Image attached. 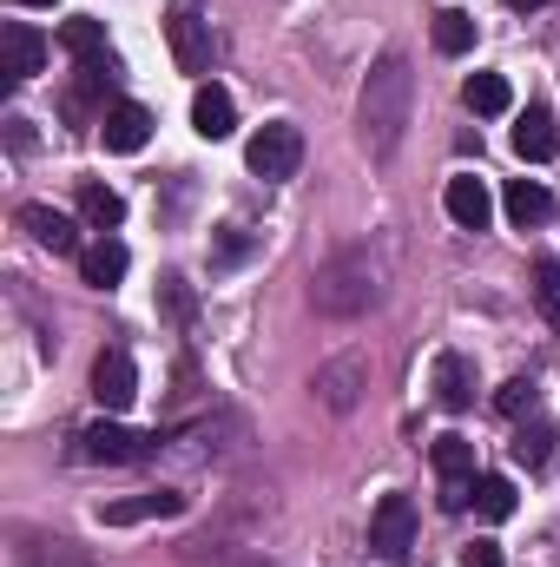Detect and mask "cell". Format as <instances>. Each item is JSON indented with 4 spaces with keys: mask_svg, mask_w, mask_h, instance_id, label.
<instances>
[{
    "mask_svg": "<svg viewBox=\"0 0 560 567\" xmlns=\"http://www.w3.org/2000/svg\"><path fill=\"white\" fill-rule=\"evenodd\" d=\"M508 218L528 231V225H548L554 218V198H548V185H535V178H515L508 185Z\"/></svg>",
    "mask_w": 560,
    "mask_h": 567,
    "instance_id": "21",
    "label": "cell"
},
{
    "mask_svg": "<svg viewBox=\"0 0 560 567\" xmlns=\"http://www.w3.org/2000/svg\"><path fill=\"white\" fill-rule=\"evenodd\" d=\"M508 449H515V462H521V468H548V462H554V429H548V423H528L515 442H508Z\"/></svg>",
    "mask_w": 560,
    "mask_h": 567,
    "instance_id": "26",
    "label": "cell"
},
{
    "mask_svg": "<svg viewBox=\"0 0 560 567\" xmlns=\"http://www.w3.org/2000/svg\"><path fill=\"white\" fill-rule=\"evenodd\" d=\"M535 403H541V390H535V377H515V383H501V396H495V410L501 416H535Z\"/></svg>",
    "mask_w": 560,
    "mask_h": 567,
    "instance_id": "27",
    "label": "cell"
},
{
    "mask_svg": "<svg viewBox=\"0 0 560 567\" xmlns=\"http://www.w3.org/2000/svg\"><path fill=\"white\" fill-rule=\"evenodd\" d=\"M535 303H541L548 323H560V258H541L535 265Z\"/></svg>",
    "mask_w": 560,
    "mask_h": 567,
    "instance_id": "28",
    "label": "cell"
},
{
    "mask_svg": "<svg viewBox=\"0 0 560 567\" xmlns=\"http://www.w3.org/2000/svg\"><path fill=\"white\" fill-rule=\"evenodd\" d=\"M80 218H86L100 238H113V231L126 225V198H120L113 185H80Z\"/></svg>",
    "mask_w": 560,
    "mask_h": 567,
    "instance_id": "19",
    "label": "cell"
},
{
    "mask_svg": "<svg viewBox=\"0 0 560 567\" xmlns=\"http://www.w3.org/2000/svg\"><path fill=\"white\" fill-rule=\"evenodd\" d=\"M462 106H468V113H481V120H495V113H508V106H515V93H508V80H501V73H475V80H462Z\"/></svg>",
    "mask_w": 560,
    "mask_h": 567,
    "instance_id": "20",
    "label": "cell"
},
{
    "mask_svg": "<svg viewBox=\"0 0 560 567\" xmlns=\"http://www.w3.org/2000/svg\"><path fill=\"white\" fill-rule=\"evenodd\" d=\"M172 435H158V429H126V423H86L80 429V462H152L158 449H165Z\"/></svg>",
    "mask_w": 560,
    "mask_h": 567,
    "instance_id": "3",
    "label": "cell"
},
{
    "mask_svg": "<svg viewBox=\"0 0 560 567\" xmlns=\"http://www.w3.org/2000/svg\"><path fill=\"white\" fill-rule=\"evenodd\" d=\"M409 120H416V73H409L403 53H383L376 73L363 80V100H356V126H363L370 158H396Z\"/></svg>",
    "mask_w": 560,
    "mask_h": 567,
    "instance_id": "1",
    "label": "cell"
},
{
    "mask_svg": "<svg viewBox=\"0 0 560 567\" xmlns=\"http://www.w3.org/2000/svg\"><path fill=\"white\" fill-rule=\"evenodd\" d=\"M191 126H198V140H231V133H238L231 93H225V86H198V93H191Z\"/></svg>",
    "mask_w": 560,
    "mask_h": 567,
    "instance_id": "15",
    "label": "cell"
},
{
    "mask_svg": "<svg viewBox=\"0 0 560 567\" xmlns=\"http://www.w3.org/2000/svg\"><path fill=\"white\" fill-rule=\"evenodd\" d=\"M310 303L323 317H356L376 303V258L370 251H336L330 265H317L310 278Z\"/></svg>",
    "mask_w": 560,
    "mask_h": 567,
    "instance_id": "2",
    "label": "cell"
},
{
    "mask_svg": "<svg viewBox=\"0 0 560 567\" xmlns=\"http://www.w3.org/2000/svg\"><path fill=\"white\" fill-rule=\"evenodd\" d=\"M462 567H501V548H495V542H475V548L462 555Z\"/></svg>",
    "mask_w": 560,
    "mask_h": 567,
    "instance_id": "30",
    "label": "cell"
},
{
    "mask_svg": "<svg viewBox=\"0 0 560 567\" xmlns=\"http://www.w3.org/2000/svg\"><path fill=\"white\" fill-rule=\"evenodd\" d=\"M475 515L481 522H508L515 515V482L508 475H475Z\"/></svg>",
    "mask_w": 560,
    "mask_h": 567,
    "instance_id": "25",
    "label": "cell"
},
{
    "mask_svg": "<svg viewBox=\"0 0 560 567\" xmlns=\"http://www.w3.org/2000/svg\"><path fill=\"white\" fill-rule=\"evenodd\" d=\"M100 140H106V152H139V145L152 140V113H145L139 100L106 106V113H100Z\"/></svg>",
    "mask_w": 560,
    "mask_h": 567,
    "instance_id": "12",
    "label": "cell"
},
{
    "mask_svg": "<svg viewBox=\"0 0 560 567\" xmlns=\"http://www.w3.org/2000/svg\"><path fill=\"white\" fill-rule=\"evenodd\" d=\"M508 7H521V13H535V7H548V0H508Z\"/></svg>",
    "mask_w": 560,
    "mask_h": 567,
    "instance_id": "32",
    "label": "cell"
},
{
    "mask_svg": "<svg viewBox=\"0 0 560 567\" xmlns=\"http://www.w3.org/2000/svg\"><path fill=\"white\" fill-rule=\"evenodd\" d=\"M165 40H172L178 73H205V66H211V20H205L198 7H172V13H165Z\"/></svg>",
    "mask_w": 560,
    "mask_h": 567,
    "instance_id": "7",
    "label": "cell"
},
{
    "mask_svg": "<svg viewBox=\"0 0 560 567\" xmlns=\"http://www.w3.org/2000/svg\"><path fill=\"white\" fill-rule=\"evenodd\" d=\"M93 396H100V410H106V416L133 410V396H139V370H133V357H126V350H106V357L93 363Z\"/></svg>",
    "mask_w": 560,
    "mask_h": 567,
    "instance_id": "9",
    "label": "cell"
},
{
    "mask_svg": "<svg viewBox=\"0 0 560 567\" xmlns=\"http://www.w3.org/2000/svg\"><path fill=\"white\" fill-rule=\"evenodd\" d=\"M20 225L33 231V245H46L53 258H80L86 245H80V225L66 218V212H53V205H20Z\"/></svg>",
    "mask_w": 560,
    "mask_h": 567,
    "instance_id": "11",
    "label": "cell"
},
{
    "mask_svg": "<svg viewBox=\"0 0 560 567\" xmlns=\"http://www.w3.org/2000/svg\"><path fill=\"white\" fill-rule=\"evenodd\" d=\"M560 152V133H554V120L535 106V113H521V126H515V158L521 165H541V158H554Z\"/></svg>",
    "mask_w": 560,
    "mask_h": 567,
    "instance_id": "17",
    "label": "cell"
},
{
    "mask_svg": "<svg viewBox=\"0 0 560 567\" xmlns=\"http://www.w3.org/2000/svg\"><path fill=\"white\" fill-rule=\"evenodd\" d=\"M442 212H448L462 231H481V225H488V212H495V198H488V185H481L475 172H462V178H448V192H442Z\"/></svg>",
    "mask_w": 560,
    "mask_h": 567,
    "instance_id": "14",
    "label": "cell"
},
{
    "mask_svg": "<svg viewBox=\"0 0 560 567\" xmlns=\"http://www.w3.org/2000/svg\"><path fill=\"white\" fill-rule=\"evenodd\" d=\"M310 390H317V403H323V410H336V416H343V410H356V403H363V390H370V357H356V350H350V357L323 363Z\"/></svg>",
    "mask_w": 560,
    "mask_h": 567,
    "instance_id": "8",
    "label": "cell"
},
{
    "mask_svg": "<svg viewBox=\"0 0 560 567\" xmlns=\"http://www.w3.org/2000/svg\"><path fill=\"white\" fill-rule=\"evenodd\" d=\"M60 47H66L80 66H100V60H113V53H106V27H100V20H66V27H60Z\"/></svg>",
    "mask_w": 560,
    "mask_h": 567,
    "instance_id": "22",
    "label": "cell"
},
{
    "mask_svg": "<svg viewBox=\"0 0 560 567\" xmlns=\"http://www.w3.org/2000/svg\"><path fill=\"white\" fill-rule=\"evenodd\" d=\"M428 33H435V53H468V47H475V13H462V7H442Z\"/></svg>",
    "mask_w": 560,
    "mask_h": 567,
    "instance_id": "24",
    "label": "cell"
},
{
    "mask_svg": "<svg viewBox=\"0 0 560 567\" xmlns=\"http://www.w3.org/2000/svg\"><path fill=\"white\" fill-rule=\"evenodd\" d=\"M158 290H165V310H172V323H191V290H185V278H165Z\"/></svg>",
    "mask_w": 560,
    "mask_h": 567,
    "instance_id": "29",
    "label": "cell"
},
{
    "mask_svg": "<svg viewBox=\"0 0 560 567\" xmlns=\"http://www.w3.org/2000/svg\"><path fill=\"white\" fill-rule=\"evenodd\" d=\"M245 245H251V238H245V231H238V225H231V238H225V245H218V258H225V265H231V258H245Z\"/></svg>",
    "mask_w": 560,
    "mask_h": 567,
    "instance_id": "31",
    "label": "cell"
},
{
    "mask_svg": "<svg viewBox=\"0 0 560 567\" xmlns=\"http://www.w3.org/2000/svg\"><path fill=\"white\" fill-rule=\"evenodd\" d=\"M126 265H133V258H126V245H120V238H100V245H86V251H80V278L100 284V290H113V284L126 278Z\"/></svg>",
    "mask_w": 560,
    "mask_h": 567,
    "instance_id": "18",
    "label": "cell"
},
{
    "mask_svg": "<svg viewBox=\"0 0 560 567\" xmlns=\"http://www.w3.org/2000/svg\"><path fill=\"white\" fill-rule=\"evenodd\" d=\"M20 7H53V0H20Z\"/></svg>",
    "mask_w": 560,
    "mask_h": 567,
    "instance_id": "33",
    "label": "cell"
},
{
    "mask_svg": "<svg viewBox=\"0 0 560 567\" xmlns=\"http://www.w3.org/2000/svg\"><path fill=\"white\" fill-rule=\"evenodd\" d=\"M20 567H93L73 542H60V535H33L27 548H20Z\"/></svg>",
    "mask_w": 560,
    "mask_h": 567,
    "instance_id": "23",
    "label": "cell"
},
{
    "mask_svg": "<svg viewBox=\"0 0 560 567\" xmlns=\"http://www.w3.org/2000/svg\"><path fill=\"white\" fill-rule=\"evenodd\" d=\"M0 53H7V80H13V86L46 66V40H40L27 20H7V27H0Z\"/></svg>",
    "mask_w": 560,
    "mask_h": 567,
    "instance_id": "13",
    "label": "cell"
},
{
    "mask_svg": "<svg viewBox=\"0 0 560 567\" xmlns=\"http://www.w3.org/2000/svg\"><path fill=\"white\" fill-rule=\"evenodd\" d=\"M435 403H442V410H468V403H475V370H468V357H455V350L435 357Z\"/></svg>",
    "mask_w": 560,
    "mask_h": 567,
    "instance_id": "16",
    "label": "cell"
},
{
    "mask_svg": "<svg viewBox=\"0 0 560 567\" xmlns=\"http://www.w3.org/2000/svg\"><path fill=\"white\" fill-rule=\"evenodd\" d=\"M370 548H376L383 561H403V555L416 548V502H409V495H383V502H376V515H370Z\"/></svg>",
    "mask_w": 560,
    "mask_h": 567,
    "instance_id": "6",
    "label": "cell"
},
{
    "mask_svg": "<svg viewBox=\"0 0 560 567\" xmlns=\"http://www.w3.org/2000/svg\"><path fill=\"white\" fill-rule=\"evenodd\" d=\"M435 475H442V508H468L475 502V442L468 435H435Z\"/></svg>",
    "mask_w": 560,
    "mask_h": 567,
    "instance_id": "5",
    "label": "cell"
},
{
    "mask_svg": "<svg viewBox=\"0 0 560 567\" xmlns=\"http://www.w3.org/2000/svg\"><path fill=\"white\" fill-rule=\"evenodd\" d=\"M165 515H185V495L178 488H145V495H126V502H106L100 508L106 528H139V522H165Z\"/></svg>",
    "mask_w": 560,
    "mask_h": 567,
    "instance_id": "10",
    "label": "cell"
},
{
    "mask_svg": "<svg viewBox=\"0 0 560 567\" xmlns=\"http://www.w3.org/2000/svg\"><path fill=\"white\" fill-rule=\"evenodd\" d=\"M245 165H251L258 178H297V165H303V133H297L290 120L258 126L251 145H245Z\"/></svg>",
    "mask_w": 560,
    "mask_h": 567,
    "instance_id": "4",
    "label": "cell"
}]
</instances>
